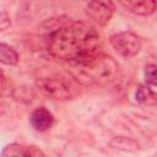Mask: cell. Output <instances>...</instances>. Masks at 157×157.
Segmentation results:
<instances>
[{"instance_id":"9","label":"cell","mask_w":157,"mask_h":157,"mask_svg":"<svg viewBox=\"0 0 157 157\" xmlns=\"http://www.w3.org/2000/svg\"><path fill=\"white\" fill-rule=\"evenodd\" d=\"M0 61L6 65H16L18 63V54L17 52L7 45L6 43L0 44Z\"/></svg>"},{"instance_id":"4","label":"cell","mask_w":157,"mask_h":157,"mask_svg":"<svg viewBox=\"0 0 157 157\" xmlns=\"http://www.w3.org/2000/svg\"><path fill=\"white\" fill-rule=\"evenodd\" d=\"M110 44L114 50L124 59H131L137 55L142 48L140 37L132 32H119L110 37Z\"/></svg>"},{"instance_id":"10","label":"cell","mask_w":157,"mask_h":157,"mask_svg":"<svg viewBox=\"0 0 157 157\" xmlns=\"http://www.w3.org/2000/svg\"><path fill=\"white\" fill-rule=\"evenodd\" d=\"M1 157H29V152L20 144H10L2 148Z\"/></svg>"},{"instance_id":"3","label":"cell","mask_w":157,"mask_h":157,"mask_svg":"<svg viewBox=\"0 0 157 157\" xmlns=\"http://www.w3.org/2000/svg\"><path fill=\"white\" fill-rule=\"evenodd\" d=\"M75 78L67 80L66 77L59 76V75H50V76H43L38 77L36 81V85L38 90L48 98L52 99H69L72 98L75 86H74Z\"/></svg>"},{"instance_id":"1","label":"cell","mask_w":157,"mask_h":157,"mask_svg":"<svg viewBox=\"0 0 157 157\" xmlns=\"http://www.w3.org/2000/svg\"><path fill=\"white\" fill-rule=\"evenodd\" d=\"M48 50L54 58L77 66L90 64L103 53L99 33L91 23L85 21H70L50 32Z\"/></svg>"},{"instance_id":"5","label":"cell","mask_w":157,"mask_h":157,"mask_svg":"<svg viewBox=\"0 0 157 157\" xmlns=\"http://www.w3.org/2000/svg\"><path fill=\"white\" fill-rule=\"evenodd\" d=\"M115 11V4L113 1H90L86 5V15L98 26H105L109 23Z\"/></svg>"},{"instance_id":"12","label":"cell","mask_w":157,"mask_h":157,"mask_svg":"<svg viewBox=\"0 0 157 157\" xmlns=\"http://www.w3.org/2000/svg\"><path fill=\"white\" fill-rule=\"evenodd\" d=\"M10 26H11L10 15H7V12L2 10L1 13H0V29H1V31H5V29H7Z\"/></svg>"},{"instance_id":"2","label":"cell","mask_w":157,"mask_h":157,"mask_svg":"<svg viewBox=\"0 0 157 157\" xmlns=\"http://www.w3.org/2000/svg\"><path fill=\"white\" fill-rule=\"evenodd\" d=\"M80 67L81 69L71 71V75L75 81L85 86H91L93 83H110L119 76V65L113 58L103 53L90 64Z\"/></svg>"},{"instance_id":"7","label":"cell","mask_w":157,"mask_h":157,"mask_svg":"<svg viewBox=\"0 0 157 157\" xmlns=\"http://www.w3.org/2000/svg\"><path fill=\"white\" fill-rule=\"evenodd\" d=\"M128 11L139 16H150L157 10V1L155 0H142V1H120L119 2Z\"/></svg>"},{"instance_id":"6","label":"cell","mask_w":157,"mask_h":157,"mask_svg":"<svg viewBox=\"0 0 157 157\" xmlns=\"http://www.w3.org/2000/svg\"><path fill=\"white\" fill-rule=\"evenodd\" d=\"M29 123L37 131H47L54 123V115L44 107L36 108L29 115Z\"/></svg>"},{"instance_id":"11","label":"cell","mask_w":157,"mask_h":157,"mask_svg":"<svg viewBox=\"0 0 157 157\" xmlns=\"http://www.w3.org/2000/svg\"><path fill=\"white\" fill-rule=\"evenodd\" d=\"M145 78L148 83L157 85V64H148L145 66Z\"/></svg>"},{"instance_id":"8","label":"cell","mask_w":157,"mask_h":157,"mask_svg":"<svg viewBox=\"0 0 157 157\" xmlns=\"http://www.w3.org/2000/svg\"><path fill=\"white\" fill-rule=\"evenodd\" d=\"M135 99H136V102L146 104V105H156L157 104V93L148 86L140 85L135 92Z\"/></svg>"}]
</instances>
